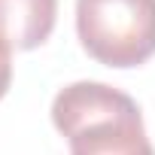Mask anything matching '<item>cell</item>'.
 Instances as JSON below:
<instances>
[{
	"instance_id": "277c9868",
	"label": "cell",
	"mask_w": 155,
	"mask_h": 155,
	"mask_svg": "<svg viewBox=\"0 0 155 155\" xmlns=\"http://www.w3.org/2000/svg\"><path fill=\"white\" fill-rule=\"evenodd\" d=\"M70 155H155V149L146 137L143 116H134L79 131L70 137Z\"/></svg>"
},
{
	"instance_id": "7a4b0ae2",
	"label": "cell",
	"mask_w": 155,
	"mask_h": 155,
	"mask_svg": "<svg viewBox=\"0 0 155 155\" xmlns=\"http://www.w3.org/2000/svg\"><path fill=\"white\" fill-rule=\"evenodd\" d=\"M140 116V107L131 94L107 85V82H73L64 85L52 101V125L70 140L85 128L134 119Z\"/></svg>"
},
{
	"instance_id": "6da1fadb",
	"label": "cell",
	"mask_w": 155,
	"mask_h": 155,
	"mask_svg": "<svg viewBox=\"0 0 155 155\" xmlns=\"http://www.w3.org/2000/svg\"><path fill=\"white\" fill-rule=\"evenodd\" d=\"M76 34L94 61L140 67L155 55V0H76Z\"/></svg>"
},
{
	"instance_id": "3957f363",
	"label": "cell",
	"mask_w": 155,
	"mask_h": 155,
	"mask_svg": "<svg viewBox=\"0 0 155 155\" xmlns=\"http://www.w3.org/2000/svg\"><path fill=\"white\" fill-rule=\"evenodd\" d=\"M58 21V0H0V40L28 52L43 46Z\"/></svg>"
},
{
	"instance_id": "5b68a950",
	"label": "cell",
	"mask_w": 155,
	"mask_h": 155,
	"mask_svg": "<svg viewBox=\"0 0 155 155\" xmlns=\"http://www.w3.org/2000/svg\"><path fill=\"white\" fill-rule=\"evenodd\" d=\"M9 82H12V49L0 40V101L9 91Z\"/></svg>"
}]
</instances>
